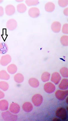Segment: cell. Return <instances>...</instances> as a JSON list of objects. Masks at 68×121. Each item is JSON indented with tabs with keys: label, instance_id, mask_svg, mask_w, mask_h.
Returning a JSON list of instances; mask_svg holds the SVG:
<instances>
[{
	"label": "cell",
	"instance_id": "9",
	"mask_svg": "<svg viewBox=\"0 0 68 121\" xmlns=\"http://www.w3.org/2000/svg\"><path fill=\"white\" fill-rule=\"evenodd\" d=\"M9 110L12 113L18 114L20 111V107L19 104L16 103H12L10 107Z\"/></svg>",
	"mask_w": 68,
	"mask_h": 121
},
{
	"label": "cell",
	"instance_id": "33",
	"mask_svg": "<svg viewBox=\"0 0 68 121\" xmlns=\"http://www.w3.org/2000/svg\"><path fill=\"white\" fill-rule=\"evenodd\" d=\"M0 38H1V37H0Z\"/></svg>",
	"mask_w": 68,
	"mask_h": 121
},
{
	"label": "cell",
	"instance_id": "17",
	"mask_svg": "<svg viewBox=\"0 0 68 121\" xmlns=\"http://www.w3.org/2000/svg\"><path fill=\"white\" fill-rule=\"evenodd\" d=\"M59 87L61 90H66L68 88V80L64 79L62 80L59 86Z\"/></svg>",
	"mask_w": 68,
	"mask_h": 121
},
{
	"label": "cell",
	"instance_id": "28",
	"mask_svg": "<svg viewBox=\"0 0 68 121\" xmlns=\"http://www.w3.org/2000/svg\"><path fill=\"white\" fill-rule=\"evenodd\" d=\"M58 4L59 6L62 8H64L67 6L68 1V0H59Z\"/></svg>",
	"mask_w": 68,
	"mask_h": 121
},
{
	"label": "cell",
	"instance_id": "3",
	"mask_svg": "<svg viewBox=\"0 0 68 121\" xmlns=\"http://www.w3.org/2000/svg\"><path fill=\"white\" fill-rule=\"evenodd\" d=\"M56 115L58 117L62 120H65L66 119L67 116L66 110L63 108H58L56 111Z\"/></svg>",
	"mask_w": 68,
	"mask_h": 121
},
{
	"label": "cell",
	"instance_id": "16",
	"mask_svg": "<svg viewBox=\"0 0 68 121\" xmlns=\"http://www.w3.org/2000/svg\"><path fill=\"white\" fill-rule=\"evenodd\" d=\"M9 106V103L6 100H2L0 101V110L2 111H6Z\"/></svg>",
	"mask_w": 68,
	"mask_h": 121
},
{
	"label": "cell",
	"instance_id": "12",
	"mask_svg": "<svg viewBox=\"0 0 68 121\" xmlns=\"http://www.w3.org/2000/svg\"><path fill=\"white\" fill-rule=\"evenodd\" d=\"M15 6L12 5H8L5 7V13L8 16H11L13 15L15 13Z\"/></svg>",
	"mask_w": 68,
	"mask_h": 121
},
{
	"label": "cell",
	"instance_id": "10",
	"mask_svg": "<svg viewBox=\"0 0 68 121\" xmlns=\"http://www.w3.org/2000/svg\"><path fill=\"white\" fill-rule=\"evenodd\" d=\"M61 79V77L59 73L55 72L52 74L51 81L55 85L58 84L60 82Z\"/></svg>",
	"mask_w": 68,
	"mask_h": 121
},
{
	"label": "cell",
	"instance_id": "15",
	"mask_svg": "<svg viewBox=\"0 0 68 121\" xmlns=\"http://www.w3.org/2000/svg\"><path fill=\"white\" fill-rule=\"evenodd\" d=\"M29 83L30 86L34 88L38 87L39 85V82L35 78H30L29 81Z\"/></svg>",
	"mask_w": 68,
	"mask_h": 121
},
{
	"label": "cell",
	"instance_id": "11",
	"mask_svg": "<svg viewBox=\"0 0 68 121\" xmlns=\"http://www.w3.org/2000/svg\"><path fill=\"white\" fill-rule=\"evenodd\" d=\"M61 24L58 22H54L51 26V29L53 32L55 33H59L61 31Z\"/></svg>",
	"mask_w": 68,
	"mask_h": 121
},
{
	"label": "cell",
	"instance_id": "30",
	"mask_svg": "<svg viewBox=\"0 0 68 121\" xmlns=\"http://www.w3.org/2000/svg\"><path fill=\"white\" fill-rule=\"evenodd\" d=\"M4 14V10L2 7L0 6V17L2 16Z\"/></svg>",
	"mask_w": 68,
	"mask_h": 121
},
{
	"label": "cell",
	"instance_id": "25",
	"mask_svg": "<svg viewBox=\"0 0 68 121\" xmlns=\"http://www.w3.org/2000/svg\"><path fill=\"white\" fill-rule=\"evenodd\" d=\"M25 3L28 6H30L38 5L39 2L38 0H27Z\"/></svg>",
	"mask_w": 68,
	"mask_h": 121
},
{
	"label": "cell",
	"instance_id": "29",
	"mask_svg": "<svg viewBox=\"0 0 68 121\" xmlns=\"http://www.w3.org/2000/svg\"><path fill=\"white\" fill-rule=\"evenodd\" d=\"M68 24H65L63 26L62 28V32L63 33L65 34H68Z\"/></svg>",
	"mask_w": 68,
	"mask_h": 121
},
{
	"label": "cell",
	"instance_id": "8",
	"mask_svg": "<svg viewBox=\"0 0 68 121\" xmlns=\"http://www.w3.org/2000/svg\"><path fill=\"white\" fill-rule=\"evenodd\" d=\"M40 11L38 8L32 7L29 9L28 14L30 17L35 18L39 17L40 15Z\"/></svg>",
	"mask_w": 68,
	"mask_h": 121
},
{
	"label": "cell",
	"instance_id": "32",
	"mask_svg": "<svg viewBox=\"0 0 68 121\" xmlns=\"http://www.w3.org/2000/svg\"><path fill=\"white\" fill-rule=\"evenodd\" d=\"M68 8H66V9H65L63 11V13L64 14L65 16H68Z\"/></svg>",
	"mask_w": 68,
	"mask_h": 121
},
{
	"label": "cell",
	"instance_id": "24",
	"mask_svg": "<svg viewBox=\"0 0 68 121\" xmlns=\"http://www.w3.org/2000/svg\"><path fill=\"white\" fill-rule=\"evenodd\" d=\"M8 84L5 81H1L0 82V89L4 91H7L9 88Z\"/></svg>",
	"mask_w": 68,
	"mask_h": 121
},
{
	"label": "cell",
	"instance_id": "31",
	"mask_svg": "<svg viewBox=\"0 0 68 121\" xmlns=\"http://www.w3.org/2000/svg\"><path fill=\"white\" fill-rule=\"evenodd\" d=\"M5 97V93L2 91L0 90V99L3 98Z\"/></svg>",
	"mask_w": 68,
	"mask_h": 121
},
{
	"label": "cell",
	"instance_id": "20",
	"mask_svg": "<svg viewBox=\"0 0 68 121\" xmlns=\"http://www.w3.org/2000/svg\"><path fill=\"white\" fill-rule=\"evenodd\" d=\"M14 79L17 83H20L23 82L24 78L22 74L18 73L15 75L14 77Z\"/></svg>",
	"mask_w": 68,
	"mask_h": 121
},
{
	"label": "cell",
	"instance_id": "27",
	"mask_svg": "<svg viewBox=\"0 0 68 121\" xmlns=\"http://www.w3.org/2000/svg\"><path fill=\"white\" fill-rule=\"evenodd\" d=\"M60 72L63 78L68 77V69L65 67H62L60 70Z\"/></svg>",
	"mask_w": 68,
	"mask_h": 121
},
{
	"label": "cell",
	"instance_id": "14",
	"mask_svg": "<svg viewBox=\"0 0 68 121\" xmlns=\"http://www.w3.org/2000/svg\"><path fill=\"white\" fill-rule=\"evenodd\" d=\"M45 8L46 11L49 12H53L55 10V5L53 3L49 2L45 4Z\"/></svg>",
	"mask_w": 68,
	"mask_h": 121
},
{
	"label": "cell",
	"instance_id": "5",
	"mask_svg": "<svg viewBox=\"0 0 68 121\" xmlns=\"http://www.w3.org/2000/svg\"><path fill=\"white\" fill-rule=\"evenodd\" d=\"M6 26L8 30L11 31H13L17 27V22L15 19H10L7 22Z\"/></svg>",
	"mask_w": 68,
	"mask_h": 121
},
{
	"label": "cell",
	"instance_id": "4",
	"mask_svg": "<svg viewBox=\"0 0 68 121\" xmlns=\"http://www.w3.org/2000/svg\"><path fill=\"white\" fill-rule=\"evenodd\" d=\"M68 95V91L58 90L55 93V95L57 98L60 100H64Z\"/></svg>",
	"mask_w": 68,
	"mask_h": 121
},
{
	"label": "cell",
	"instance_id": "23",
	"mask_svg": "<svg viewBox=\"0 0 68 121\" xmlns=\"http://www.w3.org/2000/svg\"><path fill=\"white\" fill-rule=\"evenodd\" d=\"M50 77V74L47 72H44L41 76V79L43 82H46L49 80Z\"/></svg>",
	"mask_w": 68,
	"mask_h": 121
},
{
	"label": "cell",
	"instance_id": "22",
	"mask_svg": "<svg viewBox=\"0 0 68 121\" xmlns=\"http://www.w3.org/2000/svg\"><path fill=\"white\" fill-rule=\"evenodd\" d=\"M18 12L21 13H24L27 10V7L23 3L18 4L17 6Z\"/></svg>",
	"mask_w": 68,
	"mask_h": 121
},
{
	"label": "cell",
	"instance_id": "2",
	"mask_svg": "<svg viewBox=\"0 0 68 121\" xmlns=\"http://www.w3.org/2000/svg\"><path fill=\"white\" fill-rule=\"evenodd\" d=\"M32 100L34 106L36 107H39L42 104L43 98L41 95L36 94L33 96Z\"/></svg>",
	"mask_w": 68,
	"mask_h": 121
},
{
	"label": "cell",
	"instance_id": "7",
	"mask_svg": "<svg viewBox=\"0 0 68 121\" xmlns=\"http://www.w3.org/2000/svg\"><path fill=\"white\" fill-rule=\"evenodd\" d=\"M12 58L9 54H6L2 56L0 60V64L3 66H6L10 63Z\"/></svg>",
	"mask_w": 68,
	"mask_h": 121
},
{
	"label": "cell",
	"instance_id": "21",
	"mask_svg": "<svg viewBox=\"0 0 68 121\" xmlns=\"http://www.w3.org/2000/svg\"><path fill=\"white\" fill-rule=\"evenodd\" d=\"M10 77V75L6 71L2 70L0 71V79H1L8 80Z\"/></svg>",
	"mask_w": 68,
	"mask_h": 121
},
{
	"label": "cell",
	"instance_id": "6",
	"mask_svg": "<svg viewBox=\"0 0 68 121\" xmlns=\"http://www.w3.org/2000/svg\"><path fill=\"white\" fill-rule=\"evenodd\" d=\"M44 89L46 92L51 94L55 91L56 88L53 83L48 82L46 83L44 85Z\"/></svg>",
	"mask_w": 68,
	"mask_h": 121
},
{
	"label": "cell",
	"instance_id": "13",
	"mask_svg": "<svg viewBox=\"0 0 68 121\" xmlns=\"http://www.w3.org/2000/svg\"><path fill=\"white\" fill-rule=\"evenodd\" d=\"M23 109L25 112H29L32 111L33 107L32 104L29 102H26L23 104Z\"/></svg>",
	"mask_w": 68,
	"mask_h": 121
},
{
	"label": "cell",
	"instance_id": "18",
	"mask_svg": "<svg viewBox=\"0 0 68 121\" xmlns=\"http://www.w3.org/2000/svg\"><path fill=\"white\" fill-rule=\"evenodd\" d=\"M8 46L6 43L4 42L0 43V54H5L8 52Z\"/></svg>",
	"mask_w": 68,
	"mask_h": 121
},
{
	"label": "cell",
	"instance_id": "26",
	"mask_svg": "<svg viewBox=\"0 0 68 121\" xmlns=\"http://www.w3.org/2000/svg\"><path fill=\"white\" fill-rule=\"evenodd\" d=\"M62 44L64 46H67L68 45V35L63 36L60 39Z\"/></svg>",
	"mask_w": 68,
	"mask_h": 121
},
{
	"label": "cell",
	"instance_id": "19",
	"mask_svg": "<svg viewBox=\"0 0 68 121\" xmlns=\"http://www.w3.org/2000/svg\"><path fill=\"white\" fill-rule=\"evenodd\" d=\"M7 70L9 73L11 74H14L17 71V67L15 64H12L8 66Z\"/></svg>",
	"mask_w": 68,
	"mask_h": 121
},
{
	"label": "cell",
	"instance_id": "1",
	"mask_svg": "<svg viewBox=\"0 0 68 121\" xmlns=\"http://www.w3.org/2000/svg\"><path fill=\"white\" fill-rule=\"evenodd\" d=\"M1 115L3 119L5 121H16L18 119L17 115L13 114L8 111L3 112Z\"/></svg>",
	"mask_w": 68,
	"mask_h": 121
}]
</instances>
